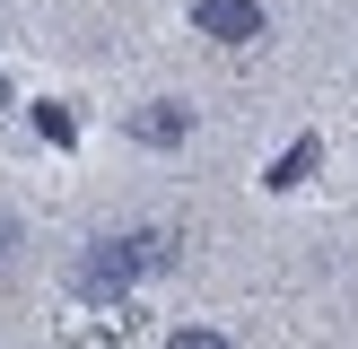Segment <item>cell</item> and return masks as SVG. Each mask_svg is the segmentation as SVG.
<instances>
[{
	"instance_id": "obj_3",
	"label": "cell",
	"mask_w": 358,
	"mask_h": 349,
	"mask_svg": "<svg viewBox=\"0 0 358 349\" xmlns=\"http://www.w3.org/2000/svg\"><path fill=\"white\" fill-rule=\"evenodd\" d=\"M131 140H149V149H175V140H192V105H175V96L140 105V114H131Z\"/></svg>"
},
{
	"instance_id": "obj_9",
	"label": "cell",
	"mask_w": 358,
	"mask_h": 349,
	"mask_svg": "<svg viewBox=\"0 0 358 349\" xmlns=\"http://www.w3.org/2000/svg\"><path fill=\"white\" fill-rule=\"evenodd\" d=\"M0 114H9V79H0Z\"/></svg>"
},
{
	"instance_id": "obj_8",
	"label": "cell",
	"mask_w": 358,
	"mask_h": 349,
	"mask_svg": "<svg viewBox=\"0 0 358 349\" xmlns=\"http://www.w3.org/2000/svg\"><path fill=\"white\" fill-rule=\"evenodd\" d=\"M9 244H17V218H0V262H9Z\"/></svg>"
},
{
	"instance_id": "obj_1",
	"label": "cell",
	"mask_w": 358,
	"mask_h": 349,
	"mask_svg": "<svg viewBox=\"0 0 358 349\" xmlns=\"http://www.w3.org/2000/svg\"><path fill=\"white\" fill-rule=\"evenodd\" d=\"M131 279H149V262H140L131 236H96L79 262H70V288H79V297H122Z\"/></svg>"
},
{
	"instance_id": "obj_2",
	"label": "cell",
	"mask_w": 358,
	"mask_h": 349,
	"mask_svg": "<svg viewBox=\"0 0 358 349\" xmlns=\"http://www.w3.org/2000/svg\"><path fill=\"white\" fill-rule=\"evenodd\" d=\"M192 27L210 35V44H227V52H245V44H262V0H192Z\"/></svg>"
},
{
	"instance_id": "obj_6",
	"label": "cell",
	"mask_w": 358,
	"mask_h": 349,
	"mask_svg": "<svg viewBox=\"0 0 358 349\" xmlns=\"http://www.w3.org/2000/svg\"><path fill=\"white\" fill-rule=\"evenodd\" d=\"M166 349H236V341L210 332V323H184V332H166Z\"/></svg>"
},
{
	"instance_id": "obj_5",
	"label": "cell",
	"mask_w": 358,
	"mask_h": 349,
	"mask_svg": "<svg viewBox=\"0 0 358 349\" xmlns=\"http://www.w3.org/2000/svg\"><path fill=\"white\" fill-rule=\"evenodd\" d=\"M131 244H140L149 271H175V236H166V227H131Z\"/></svg>"
},
{
	"instance_id": "obj_4",
	"label": "cell",
	"mask_w": 358,
	"mask_h": 349,
	"mask_svg": "<svg viewBox=\"0 0 358 349\" xmlns=\"http://www.w3.org/2000/svg\"><path fill=\"white\" fill-rule=\"evenodd\" d=\"M315 166H324V140H315V131H297L289 149L271 157V174H262V184H271V192H297V184H306Z\"/></svg>"
},
{
	"instance_id": "obj_7",
	"label": "cell",
	"mask_w": 358,
	"mask_h": 349,
	"mask_svg": "<svg viewBox=\"0 0 358 349\" xmlns=\"http://www.w3.org/2000/svg\"><path fill=\"white\" fill-rule=\"evenodd\" d=\"M35 131H44V140H52V149H70V131H79V122H70V114H62V105H35Z\"/></svg>"
}]
</instances>
